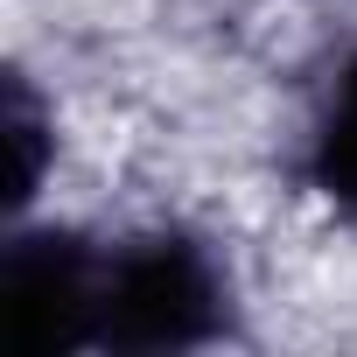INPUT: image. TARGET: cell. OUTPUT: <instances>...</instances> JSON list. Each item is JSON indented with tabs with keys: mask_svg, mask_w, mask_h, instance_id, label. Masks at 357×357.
Segmentation results:
<instances>
[{
	"mask_svg": "<svg viewBox=\"0 0 357 357\" xmlns=\"http://www.w3.org/2000/svg\"><path fill=\"white\" fill-rule=\"evenodd\" d=\"M238 322L231 266L183 225L98 231L91 259V357H190Z\"/></svg>",
	"mask_w": 357,
	"mask_h": 357,
	"instance_id": "cell-1",
	"label": "cell"
},
{
	"mask_svg": "<svg viewBox=\"0 0 357 357\" xmlns=\"http://www.w3.org/2000/svg\"><path fill=\"white\" fill-rule=\"evenodd\" d=\"M91 259L98 231L63 218H15L0 238V343L15 357H91Z\"/></svg>",
	"mask_w": 357,
	"mask_h": 357,
	"instance_id": "cell-2",
	"label": "cell"
},
{
	"mask_svg": "<svg viewBox=\"0 0 357 357\" xmlns=\"http://www.w3.org/2000/svg\"><path fill=\"white\" fill-rule=\"evenodd\" d=\"M301 183L329 211H350L357 218V50L315 91V112L301 126Z\"/></svg>",
	"mask_w": 357,
	"mask_h": 357,
	"instance_id": "cell-3",
	"label": "cell"
},
{
	"mask_svg": "<svg viewBox=\"0 0 357 357\" xmlns=\"http://www.w3.org/2000/svg\"><path fill=\"white\" fill-rule=\"evenodd\" d=\"M0 154H8V225L29 218L56 168V105L29 84V70H8V98H0Z\"/></svg>",
	"mask_w": 357,
	"mask_h": 357,
	"instance_id": "cell-4",
	"label": "cell"
}]
</instances>
